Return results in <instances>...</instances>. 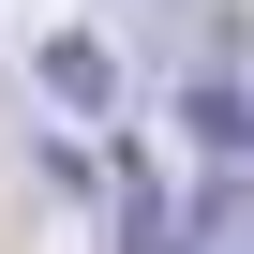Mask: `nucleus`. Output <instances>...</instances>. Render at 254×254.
<instances>
[{
	"label": "nucleus",
	"instance_id": "nucleus-3",
	"mask_svg": "<svg viewBox=\"0 0 254 254\" xmlns=\"http://www.w3.org/2000/svg\"><path fill=\"white\" fill-rule=\"evenodd\" d=\"M194 254H254V180H239V165L194 194Z\"/></svg>",
	"mask_w": 254,
	"mask_h": 254
},
{
	"label": "nucleus",
	"instance_id": "nucleus-1",
	"mask_svg": "<svg viewBox=\"0 0 254 254\" xmlns=\"http://www.w3.org/2000/svg\"><path fill=\"white\" fill-rule=\"evenodd\" d=\"M30 90L75 105V120H105V105H120V60H105L90 30H45V45H30Z\"/></svg>",
	"mask_w": 254,
	"mask_h": 254
},
{
	"label": "nucleus",
	"instance_id": "nucleus-2",
	"mask_svg": "<svg viewBox=\"0 0 254 254\" xmlns=\"http://www.w3.org/2000/svg\"><path fill=\"white\" fill-rule=\"evenodd\" d=\"M180 120H194V150L254 165V75H180Z\"/></svg>",
	"mask_w": 254,
	"mask_h": 254
}]
</instances>
